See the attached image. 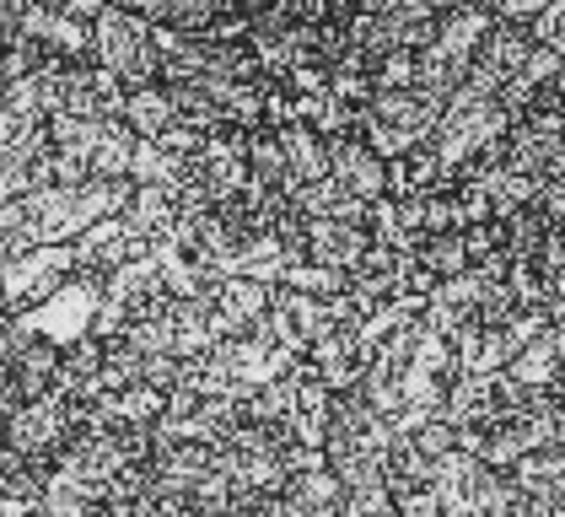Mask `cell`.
I'll return each mask as SVG.
<instances>
[{"instance_id":"cell-1","label":"cell","mask_w":565,"mask_h":517,"mask_svg":"<svg viewBox=\"0 0 565 517\" xmlns=\"http://www.w3.org/2000/svg\"><path fill=\"white\" fill-rule=\"evenodd\" d=\"M92 65L119 76L130 92L162 82V54H157V39H151V22L135 6H103V17L92 28Z\"/></svg>"},{"instance_id":"cell-7","label":"cell","mask_w":565,"mask_h":517,"mask_svg":"<svg viewBox=\"0 0 565 517\" xmlns=\"http://www.w3.org/2000/svg\"><path fill=\"white\" fill-rule=\"evenodd\" d=\"M269 297H275V286L243 281V275H226L216 292H211V313H216L221 345H226V340H248V335H259L264 318H269Z\"/></svg>"},{"instance_id":"cell-25","label":"cell","mask_w":565,"mask_h":517,"mask_svg":"<svg viewBox=\"0 0 565 517\" xmlns=\"http://www.w3.org/2000/svg\"><path fill=\"white\" fill-rule=\"evenodd\" d=\"M264 517H312V513H307L297 496H269V502H264Z\"/></svg>"},{"instance_id":"cell-3","label":"cell","mask_w":565,"mask_h":517,"mask_svg":"<svg viewBox=\"0 0 565 517\" xmlns=\"http://www.w3.org/2000/svg\"><path fill=\"white\" fill-rule=\"evenodd\" d=\"M97 313H103V281H97V275H71V281H65L60 292H49L39 307L17 313V324H22L28 335H39V340L71 350V345L92 340Z\"/></svg>"},{"instance_id":"cell-16","label":"cell","mask_w":565,"mask_h":517,"mask_svg":"<svg viewBox=\"0 0 565 517\" xmlns=\"http://www.w3.org/2000/svg\"><path fill=\"white\" fill-rule=\"evenodd\" d=\"M286 496H297V502H302L312 517H340V507H345V485H340V479H334L329 469L291 474Z\"/></svg>"},{"instance_id":"cell-27","label":"cell","mask_w":565,"mask_h":517,"mask_svg":"<svg viewBox=\"0 0 565 517\" xmlns=\"http://www.w3.org/2000/svg\"><path fill=\"white\" fill-rule=\"evenodd\" d=\"M550 49H555V60H561V82H555V86H565V39H561V43H550Z\"/></svg>"},{"instance_id":"cell-23","label":"cell","mask_w":565,"mask_h":517,"mask_svg":"<svg viewBox=\"0 0 565 517\" xmlns=\"http://www.w3.org/2000/svg\"><path fill=\"white\" fill-rule=\"evenodd\" d=\"M22 39V0H0V49Z\"/></svg>"},{"instance_id":"cell-9","label":"cell","mask_w":565,"mask_h":517,"mask_svg":"<svg viewBox=\"0 0 565 517\" xmlns=\"http://www.w3.org/2000/svg\"><path fill=\"white\" fill-rule=\"evenodd\" d=\"M372 254V232L366 226H350V221H307V258L334 270V275H355Z\"/></svg>"},{"instance_id":"cell-11","label":"cell","mask_w":565,"mask_h":517,"mask_svg":"<svg viewBox=\"0 0 565 517\" xmlns=\"http://www.w3.org/2000/svg\"><path fill=\"white\" fill-rule=\"evenodd\" d=\"M168 324H173V345L183 361H200L221 345L216 313H211V297H183L168 307Z\"/></svg>"},{"instance_id":"cell-6","label":"cell","mask_w":565,"mask_h":517,"mask_svg":"<svg viewBox=\"0 0 565 517\" xmlns=\"http://www.w3.org/2000/svg\"><path fill=\"white\" fill-rule=\"evenodd\" d=\"M6 378L22 388V399H49L54 388H60V367H65V350L60 345L39 340V335H28L17 318L6 324Z\"/></svg>"},{"instance_id":"cell-4","label":"cell","mask_w":565,"mask_h":517,"mask_svg":"<svg viewBox=\"0 0 565 517\" xmlns=\"http://www.w3.org/2000/svg\"><path fill=\"white\" fill-rule=\"evenodd\" d=\"M76 275V249L71 243H54V249H28L22 258L0 264V292H6V313H28L39 307L49 292H60L65 281Z\"/></svg>"},{"instance_id":"cell-12","label":"cell","mask_w":565,"mask_h":517,"mask_svg":"<svg viewBox=\"0 0 565 517\" xmlns=\"http://www.w3.org/2000/svg\"><path fill=\"white\" fill-rule=\"evenodd\" d=\"M125 125L135 129V140H162L168 129L183 125V114H178V97L162 82L135 86L130 97H125Z\"/></svg>"},{"instance_id":"cell-15","label":"cell","mask_w":565,"mask_h":517,"mask_svg":"<svg viewBox=\"0 0 565 517\" xmlns=\"http://www.w3.org/2000/svg\"><path fill=\"white\" fill-rule=\"evenodd\" d=\"M103 410H108L114 426H157L162 410H168V393L151 383H135V388H125V393H108Z\"/></svg>"},{"instance_id":"cell-8","label":"cell","mask_w":565,"mask_h":517,"mask_svg":"<svg viewBox=\"0 0 565 517\" xmlns=\"http://www.w3.org/2000/svg\"><path fill=\"white\" fill-rule=\"evenodd\" d=\"M329 178H334L340 189H350L355 200H366V205H377V200L388 194V162L361 140V129L329 140Z\"/></svg>"},{"instance_id":"cell-21","label":"cell","mask_w":565,"mask_h":517,"mask_svg":"<svg viewBox=\"0 0 565 517\" xmlns=\"http://www.w3.org/2000/svg\"><path fill=\"white\" fill-rule=\"evenodd\" d=\"M366 65H372V97H377V92H409V86H415V54H409V49L377 54V60H366Z\"/></svg>"},{"instance_id":"cell-28","label":"cell","mask_w":565,"mask_h":517,"mask_svg":"<svg viewBox=\"0 0 565 517\" xmlns=\"http://www.w3.org/2000/svg\"><path fill=\"white\" fill-rule=\"evenodd\" d=\"M0 464H6V442H0Z\"/></svg>"},{"instance_id":"cell-22","label":"cell","mask_w":565,"mask_h":517,"mask_svg":"<svg viewBox=\"0 0 565 517\" xmlns=\"http://www.w3.org/2000/svg\"><path fill=\"white\" fill-rule=\"evenodd\" d=\"M340 517H398V502H393L388 485L345 490V507H340Z\"/></svg>"},{"instance_id":"cell-26","label":"cell","mask_w":565,"mask_h":517,"mask_svg":"<svg viewBox=\"0 0 565 517\" xmlns=\"http://www.w3.org/2000/svg\"><path fill=\"white\" fill-rule=\"evenodd\" d=\"M555 453H565V410L555 415Z\"/></svg>"},{"instance_id":"cell-14","label":"cell","mask_w":565,"mask_h":517,"mask_svg":"<svg viewBox=\"0 0 565 517\" xmlns=\"http://www.w3.org/2000/svg\"><path fill=\"white\" fill-rule=\"evenodd\" d=\"M275 140H280V151H286V172H291V183H286V189L329 178V140H323V135H312L307 125H286V129H275ZM286 189H280V194H286Z\"/></svg>"},{"instance_id":"cell-13","label":"cell","mask_w":565,"mask_h":517,"mask_svg":"<svg viewBox=\"0 0 565 517\" xmlns=\"http://www.w3.org/2000/svg\"><path fill=\"white\" fill-rule=\"evenodd\" d=\"M302 383H307V367L297 361L291 372H280V378H269L259 393H248V404H243V415L254 421V426H286L291 415H297V399H302Z\"/></svg>"},{"instance_id":"cell-2","label":"cell","mask_w":565,"mask_h":517,"mask_svg":"<svg viewBox=\"0 0 565 517\" xmlns=\"http://www.w3.org/2000/svg\"><path fill=\"white\" fill-rule=\"evenodd\" d=\"M0 442H6V458H11V464H39V469H54V458L76 442V404H65L60 393H49V399H28V404L6 421Z\"/></svg>"},{"instance_id":"cell-5","label":"cell","mask_w":565,"mask_h":517,"mask_svg":"<svg viewBox=\"0 0 565 517\" xmlns=\"http://www.w3.org/2000/svg\"><path fill=\"white\" fill-rule=\"evenodd\" d=\"M334 324H329V297H302V292H286L275 286L269 297V318H264V335L275 345H286L297 361H302L312 345L323 340Z\"/></svg>"},{"instance_id":"cell-24","label":"cell","mask_w":565,"mask_h":517,"mask_svg":"<svg viewBox=\"0 0 565 517\" xmlns=\"http://www.w3.org/2000/svg\"><path fill=\"white\" fill-rule=\"evenodd\" d=\"M22 404H28V399H22V388H17L11 378H6V372H0V431H6V421H11V415H17Z\"/></svg>"},{"instance_id":"cell-20","label":"cell","mask_w":565,"mask_h":517,"mask_svg":"<svg viewBox=\"0 0 565 517\" xmlns=\"http://www.w3.org/2000/svg\"><path fill=\"white\" fill-rule=\"evenodd\" d=\"M39 517H108V507L87 496V490H76V485H65V479H54L49 474V490H44V513Z\"/></svg>"},{"instance_id":"cell-18","label":"cell","mask_w":565,"mask_h":517,"mask_svg":"<svg viewBox=\"0 0 565 517\" xmlns=\"http://www.w3.org/2000/svg\"><path fill=\"white\" fill-rule=\"evenodd\" d=\"M415 258H420V270L431 275L436 286H441V281H452V275L469 270V243H463V232H441V238H426V243L415 249Z\"/></svg>"},{"instance_id":"cell-17","label":"cell","mask_w":565,"mask_h":517,"mask_svg":"<svg viewBox=\"0 0 565 517\" xmlns=\"http://www.w3.org/2000/svg\"><path fill=\"white\" fill-rule=\"evenodd\" d=\"M383 479H388L393 496H404V490H426L431 485V458L409 442V436H398L388 447V464H383Z\"/></svg>"},{"instance_id":"cell-29","label":"cell","mask_w":565,"mask_h":517,"mask_svg":"<svg viewBox=\"0 0 565 517\" xmlns=\"http://www.w3.org/2000/svg\"><path fill=\"white\" fill-rule=\"evenodd\" d=\"M189 517H194V513H189Z\"/></svg>"},{"instance_id":"cell-19","label":"cell","mask_w":565,"mask_h":517,"mask_svg":"<svg viewBox=\"0 0 565 517\" xmlns=\"http://www.w3.org/2000/svg\"><path fill=\"white\" fill-rule=\"evenodd\" d=\"M280 286L286 292H302V297H334V292H345V275H334V270H323L312 258H291L286 275H280Z\"/></svg>"},{"instance_id":"cell-10","label":"cell","mask_w":565,"mask_h":517,"mask_svg":"<svg viewBox=\"0 0 565 517\" xmlns=\"http://www.w3.org/2000/svg\"><path fill=\"white\" fill-rule=\"evenodd\" d=\"M302 367L323 388H329L334 399H340V393H355V388H361L366 356H361V345H355V335H350V329H329V335H323V340L302 356Z\"/></svg>"}]
</instances>
